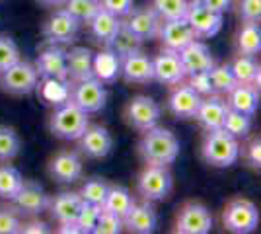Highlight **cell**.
<instances>
[{"mask_svg":"<svg viewBox=\"0 0 261 234\" xmlns=\"http://www.w3.org/2000/svg\"><path fill=\"white\" fill-rule=\"evenodd\" d=\"M236 49L238 55H250L255 57L261 51V30L259 23L255 22H244L238 30L236 37Z\"/></svg>","mask_w":261,"mask_h":234,"instance_id":"f546056e","label":"cell"},{"mask_svg":"<svg viewBox=\"0 0 261 234\" xmlns=\"http://www.w3.org/2000/svg\"><path fill=\"white\" fill-rule=\"evenodd\" d=\"M51 195L43 190V186L35 184V181H25L23 179L20 191L14 195V209L20 213V215H30L35 217L39 213L47 211V205H49Z\"/></svg>","mask_w":261,"mask_h":234,"instance_id":"5bb4252c","label":"cell"},{"mask_svg":"<svg viewBox=\"0 0 261 234\" xmlns=\"http://www.w3.org/2000/svg\"><path fill=\"white\" fill-rule=\"evenodd\" d=\"M57 232H61V234H78L80 230H78V226L74 223H63L59 228H57Z\"/></svg>","mask_w":261,"mask_h":234,"instance_id":"f907efd6","label":"cell"},{"mask_svg":"<svg viewBox=\"0 0 261 234\" xmlns=\"http://www.w3.org/2000/svg\"><path fill=\"white\" fill-rule=\"evenodd\" d=\"M121 78L127 84H148V82H152V59L142 51L123 57L121 59Z\"/></svg>","mask_w":261,"mask_h":234,"instance_id":"44dd1931","label":"cell"},{"mask_svg":"<svg viewBox=\"0 0 261 234\" xmlns=\"http://www.w3.org/2000/svg\"><path fill=\"white\" fill-rule=\"evenodd\" d=\"M49 176L61 184H74L82 178V158L72 150H61L49 160Z\"/></svg>","mask_w":261,"mask_h":234,"instance_id":"ac0fdd59","label":"cell"},{"mask_svg":"<svg viewBox=\"0 0 261 234\" xmlns=\"http://www.w3.org/2000/svg\"><path fill=\"white\" fill-rule=\"evenodd\" d=\"M213 230V213L199 201L184 203L175 215V232L208 234Z\"/></svg>","mask_w":261,"mask_h":234,"instance_id":"ba28073f","label":"cell"},{"mask_svg":"<svg viewBox=\"0 0 261 234\" xmlns=\"http://www.w3.org/2000/svg\"><path fill=\"white\" fill-rule=\"evenodd\" d=\"M201 98L203 96H199L184 80V82L172 86V92L168 96V110L177 119H193L197 108L201 103Z\"/></svg>","mask_w":261,"mask_h":234,"instance_id":"2e32d148","label":"cell"},{"mask_svg":"<svg viewBox=\"0 0 261 234\" xmlns=\"http://www.w3.org/2000/svg\"><path fill=\"white\" fill-rule=\"evenodd\" d=\"M92 72L103 84H111L121 76V59L109 47H103L92 59Z\"/></svg>","mask_w":261,"mask_h":234,"instance_id":"83f0119b","label":"cell"},{"mask_svg":"<svg viewBox=\"0 0 261 234\" xmlns=\"http://www.w3.org/2000/svg\"><path fill=\"white\" fill-rule=\"evenodd\" d=\"M189 0H152V8L158 12L162 20H177L185 18Z\"/></svg>","mask_w":261,"mask_h":234,"instance_id":"f35d334b","label":"cell"},{"mask_svg":"<svg viewBox=\"0 0 261 234\" xmlns=\"http://www.w3.org/2000/svg\"><path fill=\"white\" fill-rule=\"evenodd\" d=\"M37 74L43 78H53V80H63L68 82V72H66V51L59 45H47L39 53L35 61Z\"/></svg>","mask_w":261,"mask_h":234,"instance_id":"ffe728a7","label":"cell"},{"mask_svg":"<svg viewBox=\"0 0 261 234\" xmlns=\"http://www.w3.org/2000/svg\"><path fill=\"white\" fill-rule=\"evenodd\" d=\"M177 53H179V59H181V65H184L187 76L195 74V72H203V70H211L215 67V57L211 53V49L199 39L185 45Z\"/></svg>","mask_w":261,"mask_h":234,"instance_id":"603a6c76","label":"cell"},{"mask_svg":"<svg viewBox=\"0 0 261 234\" xmlns=\"http://www.w3.org/2000/svg\"><path fill=\"white\" fill-rule=\"evenodd\" d=\"M119 25H121V18L113 16L111 12L103 10V8H99L92 16V20L88 22V30H90V35H92V39L96 43L109 47L113 35L117 34V30H119Z\"/></svg>","mask_w":261,"mask_h":234,"instance_id":"d4e9b609","label":"cell"},{"mask_svg":"<svg viewBox=\"0 0 261 234\" xmlns=\"http://www.w3.org/2000/svg\"><path fill=\"white\" fill-rule=\"evenodd\" d=\"M20 213L14 209V205H0V234H16L20 230Z\"/></svg>","mask_w":261,"mask_h":234,"instance_id":"7bdbcfd3","label":"cell"},{"mask_svg":"<svg viewBox=\"0 0 261 234\" xmlns=\"http://www.w3.org/2000/svg\"><path fill=\"white\" fill-rule=\"evenodd\" d=\"M142 43H144V41L139 39V37L123 23V20H121L119 30H117V34L113 35V39H111V43H109V49L119 57V59H123V57L130 55V53L142 51Z\"/></svg>","mask_w":261,"mask_h":234,"instance_id":"1f68e13d","label":"cell"},{"mask_svg":"<svg viewBox=\"0 0 261 234\" xmlns=\"http://www.w3.org/2000/svg\"><path fill=\"white\" fill-rule=\"evenodd\" d=\"M207 8H211L213 12H217V14H224V12L230 10V4H232V0H201Z\"/></svg>","mask_w":261,"mask_h":234,"instance_id":"681fc988","label":"cell"},{"mask_svg":"<svg viewBox=\"0 0 261 234\" xmlns=\"http://www.w3.org/2000/svg\"><path fill=\"white\" fill-rule=\"evenodd\" d=\"M123 117H125L127 125L133 129L148 131V129L158 125L160 117H162V108L158 106V101H154L148 96H135L125 106Z\"/></svg>","mask_w":261,"mask_h":234,"instance_id":"9c48e42d","label":"cell"},{"mask_svg":"<svg viewBox=\"0 0 261 234\" xmlns=\"http://www.w3.org/2000/svg\"><path fill=\"white\" fill-rule=\"evenodd\" d=\"M230 70L238 84H253L255 88H259V63L255 61V57L238 55L230 63Z\"/></svg>","mask_w":261,"mask_h":234,"instance_id":"f1b7e54d","label":"cell"},{"mask_svg":"<svg viewBox=\"0 0 261 234\" xmlns=\"http://www.w3.org/2000/svg\"><path fill=\"white\" fill-rule=\"evenodd\" d=\"M99 211H101V205H94V203H88V201H82V207L76 215V221L74 224L78 226L80 232H94V226L98 223Z\"/></svg>","mask_w":261,"mask_h":234,"instance_id":"ab89813d","label":"cell"},{"mask_svg":"<svg viewBox=\"0 0 261 234\" xmlns=\"http://www.w3.org/2000/svg\"><path fill=\"white\" fill-rule=\"evenodd\" d=\"M222 129L228 131L232 137L236 139H244L248 137L251 131V115H246L242 112H236V110H230L224 115V123H222Z\"/></svg>","mask_w":261,"mask_h":234,"instance_id":"836d02e7","label":"cell"},{"mask_svg":"<svg viewBox=\"0 0 261 234\" xmlns=\"http://www.w3.org/2000/svg\"><path fill=\"white\" fill-rule=\"evenodd\" d=\"M222 224L234 234L253 232L259 224V211L255 203L244 197H236L226 203L222 211Z\"/></svg>","mask_w":261,"mask_h":234,"instance_id":"5b68a950","label":"cell"},{"mask_svg":"<svg viewBox=\"0 0 261 234\" xmlns=\"http://www.w3.org/2000/svg\"><path fill=\"white\" fill-rule=\"evenodd\" d=\"M142 139L139 141V154L144 164L152 166H170L179 156V141L170 129L152 127L142 131Z\"/></svg>","mask_w":261,"mask_h":234,"instance_id":"6da1fadb","label":"cell"},{"mask_svg":"<svg viewBox=\"0 0 261 234\" xmlns=\"http://www.w3.org/2000/svg\"><path fill=\"white\" fill-rule=\"evenodd\" d=\"M99 6L117 18H125L133 10V0H99Z\"/></svg>","mask_w":261,"mask_h":234,"instance_id":"7dc6e473","label":"cell"},{"mask_svg":"<svg viewBox=\"0 0 261 234\" xmlns=\"http://www.w3.org/2000/svg\"><path fill=\"white\" fill-rule=\"evenodd\" d=\"M88 113L82 112L78 106L70 100L63 101L55 108V112L49 117V131L65 141H78V137L84 133L88 127Z\"/></svg>","mask_w":261,"mask_h":234,"instance_id":"3957f363","label":"cell"},{"mask_svg":"<svg viewBox=\"0 0 261 234\" xmlns=\"http://www.w3.org/2000/svg\"><path fill=\"white\" fill-rule=\"evenodd\" d=\"M108 188H109V184L106 179L90 178L82 184V188H80L78 193H80L82 201L94 203V205H101L103 199H106V195H108Z\"/></svg>","mask_w":261,"mask_h":234,"instance_id":"74e56055","label":"cell"},{"mask_svg":"<svg viewBox=\"0 0 261 234\" xmlns=\"http://www.w3.org/2000/svg\"><path fill=\"white\" fill-rule=\"evenodd\" d=\"M39 84L37 68L30 61H16L12 67L0 72V88L12 96H28Z\"/></svg>","mask_w":261,"mask_h":234,"instance_id":"8992f818","label":"cell"},{"mask_svg":"<svg viewBox=\"0 0 261 234\" xmlns=\"http://www.w3.org/2000/svg\"><path fill=\"white\" fill-rule=\"evenodd\" d=\"M203 160L215 168H230L236 164L240 158V143L236 137H232L228 131L213 129L207 131L205 141L201 146Z\"/></svg>","mask_w":261,"mask_h":234,"instance_id":"7a4b0ae2","label":"cell"},{"mask_svg":"<svg viewBox=\"0 0 261 234\" xmlns=\"http://www.w3.org/2000/svg\"><path fill=\"white\" fill-rule=\"evenodd\" d=\"M123 226L137 234H150L158 226V215L150 201H135L127 215L123 217Z\"/></svg>","mask_w":261,"mask_h":234,"instance_id":"d6986e66","label":"cell"},{"mask_svg":"<svg viewBox=\"0 0 261 234\" xmlns=\"http://www.w3.org/2000/svg\"><path fill=\"white\" fill-rule=\"evenodd\" d=\"M174 188V178L168 166L146 164L137 178V191L144 201H164Z\"/></svg>","mask_w":261,"mask_h":234,"instance_id":"277c9868","label":"cell"},{"mask_svg":"<svg viewBox=\"0 0 261 234\" xmlns=\"http://www.w3.org/2000/svg\"><path fill=\"white\" fill-rule=\"evenodd\" d=\"M78 148L86 158H106L113 148V137L101 125H90L78 137Z\"/></svg>","mask_w":261,"mask_h":234,"instance_id":"9a60e30c","label":"cell"},{"mask_svg":"<svg viewBox=\"0 0 261 234\" xmlns=\"http://www.w3.org/2000/svg\"><path fill=\"white\" fill-rule=\"evenodd\" d=\"M240 18L242 22H255L261 20V0H240Z\"/></svg>","mask_w":261,"mask_h":234,"instance_id":"f6af8a7d","label":"cell"},{"mask_svg":"<svg viewBox=\"0 0 261 234\" xmlns=\"http://www.w3.org/2000/svg\"><path fill=\"white\" fill-rule=\"evenodd\" d=\"M68 100L74 106H78L82 112L98 113L106 108L108 101V90L106 84L99 82L98 78H86L80 82H72V86L68 88Z\"/></svg>","mask_w":261,"mask_h":234,"instance_id":"52a82bcc","label":"cell"},{"mask_svg":"<svg viewBox=\"0 0 261 234\" xmlns=\"http://www.w3.org/2000/svg\"><path fill=\"white\" fill-rule=\"evenodd\" d=\"M208 78H211V84H213V92L220 94V96H226L230 90L234 88L238 82L230 70V65H217L208 70Z\"/></svg>","mask_w":261,"mask_h":234,"instance_id":"e575fe53","label":"cell"},{"mask_svg":"<svg viewBox=\"0 0 261 234\" xmlns=\"http://www.w3.org/2000/svg\"><path fill=\"white\" fill-rule=\"evenodd\" d=\"M23 184V178L18 168L10 164H2L0 166V199L12 201L14 195L20 191Z\"/></svg>","mask_w":261,"mask_h":234,"instance_id":"d6a6232c","label":"cell"},{"mask_svg":"<svg viewBox=\"0 0 261 234\" xmlns=\"http://www.w3.org/2000/svg\"><path fill=\"white\" fill-rule=\"evenodd\" d=\"M20 137L18 133L6 127V125H0V162H10L16 156L20 154Z\"/></svg>","mask_w":261,"mask_h":234,"instance_id":"8d00e7d4","label":"cell"},{"mask_svg":"<svg viewBox=\"0 0 261 234\" xmlns=\"http://www.w3.org/2000/svg\"><path fill=\"white\" fill-rule=\"evenodd\" d=\"M123 23L129 28L133 34L137 35L142 41H148V39H156L158 30L162 25V18L158 16V12L152 8V4H144L141 8H133V10L121 18Z\"/></svg>","mask_w":261,"mask_h":234,"instance_id":"7c38bea8","label":"cell"},{"mask_svg":"<svg viewBox=\"0 0 261 234\" xmlns=\"http://www.w3.org/2000/svg\"><path fill=\"white\" fill-rule=\"evenodd\" d=\"M20 49L16 41L8 35H0V72L12 67L16 61H20Z\"/></svg>","mask_w":261,"mask_h":234,"instance_id":"b9f144b4","label":"cell"},{"mask_svg":"<svg viewBox=\"0 0 261 234\" xmlns=\"http://www.w3.org/2000/svg\"><path fill=\"white\" fill-rule=\"evenodd\" d=\"M185 20L193 28L197 39H207L220 32L222 28V14H217L207 8L201 0H189Z\"/></svg>","mask_w":261,"mask_h":234,"instance_id":"8fae6325","label":"cell"},{"mask_svg":"<svg viewBox=\"0 0 261 234\" xmlns=\"http://www.w3.org/2000/svg\"><path fill=\"white\" fill-rule=\"evenodd\" d=\"M228 112L226 100L220 94H208L201 98V103L197 108V113L193 119L205 129V131H213V129H220L224 123V115Z\"/></svg>","mask_w":261,"mask_h":234,"instance_id":"7402d4cb","label":"cell"},{"mask_svg":"<svg viewBox=\"0 0 261 234\" xmlns=\"http://www.w3.org/2000/svg\"><path fill=\"white\" fill-rule=\"evenodd\" d=\"M35 2L45 6V8H61L65 4V0H35Z\"/></svg>","mask_w":261,"mask_h":234,"instance_id":"816d5d0a","label":"cell"},{"mask_svg":"<svg viewBox=\"0 0 261 234\" xmlns=\"http://www.w3.org/2000/svg\"><path fill=\"white\" fill-rule=\"evenodd\" d=\"M61 8L65 12H68L80 23H88L92 20V16L101 6H99V0H65V4Z\"/></svg>","mask_w":261,"mask_h":234,"instance_id":"d590c367","label":"cell"},{"mask_svg":"<svg viewBox=\"0 0 261 234\" xmlns=\"http://www.w3.org/2000/svg\"><path fill=\"white\" fill-rule=\"evenodd\" d=\"M123 228H125V226H123V219H121L119 215L101 209L98 217V223L94 226V232L96 234H119V232H123Z\"/></svg>","mask_w":261,"mask_h":234,"instance_id":"60d3db41","label":"cell"},{"mask_svg":"<svg viewBox=\"0 0 261 234\" xmlns=\"http://www.w3.org/2000/svg\"><path fill=\"white\" fill-rule=\"evenodd\" d=\"M187 84L195 90L199 96H208V94H215L213 92V84H211V78H208V70L203 72H195V74H189Z\"/></svg>","mask_w":261,"mask_h":234,"instance_id":"bcb514c9","label":"cell"},{"mask_svg":"<svg viewBox=\"0 0 261 234\" xmlns=\"http://www.w3.org/2000/svg\"><path fill=\"white\" fill-rule=\"evenodd\" d=\"M156 37L160 39L164 49H172V51H181L185 45H189L191 41L197 39L193 28L189 25V22L185 18L162 20V25H160Z\"/></svg>","mask_w":261,"mask_h":234,"instance_id":"e0dca14e","label":"cell"},{"mask_svg":"<svg viewBox=\"0 0 261 234\" xmlns=\"http://www.w3.org/2000/svg\"><path fill=\"white\" fill-rule=\"evenodd\" d=\"M226 106L246 115H253L259 108V88L253 84H236L226 94Z\"/></svg>","mask_w":261,"mask_h":234,"instance_id":"484cf974","label":"cell"},{"mask_svg":"<svg viewBox=\"0 0 261 234\" xmlns=\"http://www.w3.org/2000/svg\"><path fill=\"white\" fill-rule=\"evenodd\" d=\"M80 25L82 23L74 20L68 12H65L63 8H57L45 20L41 34H43L47 45H68L76 39Z\"/></svg>","mask_w":261,"mask_h":234,"instance_id":"30bf717a","label":"cell"},{"mask_svg":"<svg viewBox=\"0 0 261 234\" xmlns=\"http://www.w3.org/2000/svg\"><path fill=\"white\" fill-rule=\"evenodd\" d=\"M152 68H154V80L160 82L164 86H175L179 82H184L187 74L181 65V59L177 51L172 49H162L158 55L152 59Z\"/></svg>","mask_w":261,"mask_h":234,"instance_id":"4fadbf2b","label":"cell"},{"mask_svg":"<svg viewBox=\"0 0 261 234\" xmlns=\"http://www.w3.org/2000/svg\"><path fill=\"white\" fill-rule=\"evenodd\" d=\"M240 156L244 158L246 166L259 170L261 166V141L259 137H251L246 145L240 146Z\"/></svg>","mask_w":261,"mask_h":234,"instance_id":"ee69618b","label":"cell"},{"mask_svg":"<svg viewBox=\"0 0 261 234\" xmlns=\"http://www.w3.org/2000/svg\"><path fill=\"white\" fill-rule=\"evenodd\" d=\"M51 230L47 223L43 221H39V219H32V221H28V223H22L20 224V230L18 232H23V234H47Z\"/></svg>","mask_w":261,"mask_h":234,"instance_id":"c3c4849f","label":"cell"},{"mask_svg":"<svg viewBox=\"0 0 261 234\" xmlns=\"http://www.w3.org/2000/svg\"><path fill=\"white\" fill-rule=\"evenodd\" d=\"M92 59L94 53L88 47H72L66 51V72L70 82H80L92 78Z\"/></svg>","mask_w":261,"mask_h":234,"instance_id":"4316f807","label":"cell"},{"mask_svg":"<svg viewBox=\"0 0 261 234\" xmlns=\"http://www.w3.org/2000/svg\"><path fill=\"white\" fill-rule=\"evenodd\" d=\"M82 207V197L76 191H63L59 195H55L49 199L47 211L51 213L55 221L59 224L63 223H74L76 215Z\"/></svg>","mask_w":261,"mask_h":234,"instance_id":"cb8c5ba5","label":"cell"},{"mask_svg":"<svg viewBox=\"0 0 261 234\" xmlns=\"http://www.w3.org/2000/svg\"><path fill=\"white\" fill-rule=\"evenodd\" d=\"M133 203H135V199H133L130 191L127 190L125 186L113 184V186L108 188V195H106V199L101 203V209L115 213V215H119L121 219H123V217L127 215V211L130 209Z\"/></svg>","mask_w":261,"mask_h":234,"instance_id":"4dcf8cb0","label":"cell"}]
</instances>
